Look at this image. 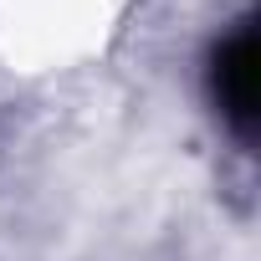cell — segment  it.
<instances>
[{
  "label": "cell",
  "mask_w": 261,
  "mask_h": 261,
  "mask_svg": "<svg viewBox=\"0 0 261 261\" xmlns=\"http://www.w3.org/2000/svg\"><path fill=\"white\" fill-rule=\"evenodd\" d=\"M256 82H261V46H256V21H236V31L210 51V97L220 118L236 128V139H256Z\"/></svg>",
  "instance_id": "obj_1"
}]
</instances>
